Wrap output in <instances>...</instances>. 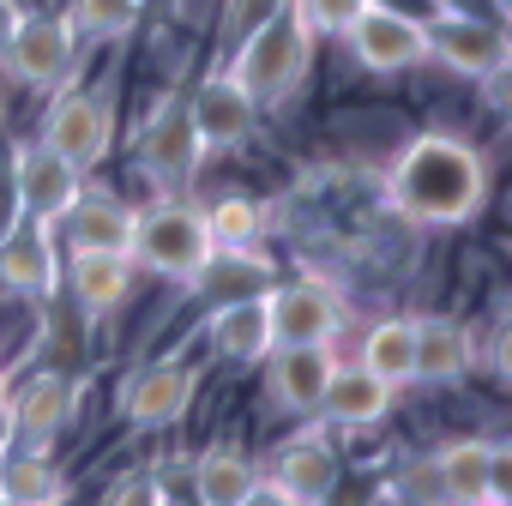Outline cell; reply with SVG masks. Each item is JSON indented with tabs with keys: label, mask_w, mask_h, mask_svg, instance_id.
<instances>
[{
	"label": "cell",
	"mask_w": 512,
	"mask_h": 506,
	"mask_svg": "<svg viewBox=\"0 0 512 506\" xmlns=\"http://www.w3.org/2000/svg\"><path fill=\"white\" fill-rule=\"evenodd\" d=\"M73 482L49 452L0 446V506H67Z\"/></svg>",
	"instance_id": "cell-21"
},
{
	"label": "cell",
	"mask_w": 512,
	"mask_h": 506,
	"mask_svg": "<svg viewBox=\"0 0 512 506\" xmlns=\"http://www.w3.org/2000/svg\"><path fill=\"white\" fill-rule=\"evenodd\" d=\"M157 500H163V494H157L151 470H127V476H115L109 494H103V506H157Z\"/></svg>",
	"instance_id": "cell-31"
},
{
	"label": "cell",
	"mask_w": 512,
	"mask_h": 506,
	"mask_svg": "<svg viewBox=\"0 0 512 506\" xmlns=\"http://www.w3.org/2000/svg\"><path fill=\"white\" fill-rule=\"evenodd\" d=\"M386 410H392V386H380L368 368H338V374L326 380L320 416H326L332 428H374Z\"/></svg>",
	"instance_id": "cell-23"
},
{
	"label": "cell",
	"mask_w": 512,
	"mask_h": 506,
	"mask_svg": "<svg viewBox=\"0 0 512 506\" xmlns=\"http://www.w3.org/2000/svg\"><path fill=\"white\" fill-rule=\"evenodd\" d=\"M205 338L223 362H266L272 356V326H266V296L247 302H223L205 320Z\"/></svg>",
	"instance_id": "cell-22"
},
{
	"label": "cell",
	"mask_w": 512,
	"mask_h": 506,
	"mask_svg": "<svg viewBox=\"0 0 512 506\" xmlns=\"http://www.w3.org/2000/svg\"><path fill=\"white\" fill-rule=\"evenodd\" d=\"M488 199V163L458 133H416L386 169V205L422 229L470 223Z\"/></svg>",
	"instance_id": "cell-1"
},
{
	"label": "cell",
	"mask_w": 512,
	"mask_h": 506,
	"mask_svg": "<svg viewBox=\"0 0 512 506\" xmlns=\"http://www.w3.org/2000/svg\"><path fill=\"white\" fill-rule=\"evenodd\" d=\"M187 115H193V133H199V151H241L260 127V109L253 97L235 85V73H205L199 91L187 97Z\"/></svg>",
	"instance_id": "cell-9"
},
{
	"label": "cell",
	"mask_w": 512,
	"mask_h": 506,
	"mask_svg": "<svg viewBox=\"0 0 512 506\" xmlns=\"http://www.w3.org/2000/svg\"><path fill=\"white\" fill-rule=\"evenodd\" d=\"M19 19H25V7H19V0H0V49H7V37L19 31Z\"/></svg>",
	"instance_id": "cell-33"
},
{
	"label": "cell",
	"mask_w": 512,
	"mask_h": 506,
	"mask_svg": "<svg viewBox=\"0 0 512 506\" xmlns=\"http://www.w3.org/2000/svg\"><path fill=\"white\" fill-rule=\"evenodd\" d=\"M109 139H115V109H109V97H103V91H61L55 109L43 115V139H37V145H49L55 157H67V163L85 175V169H97V163L109 157Z\"/></svg>",
	"instance_id": "cell-4"
},
{
	"label": "cell",
	"mask_w": 512,
	"mask_h": 506,
	"mask_svg": "<svg viewBox=\"0 0 512 506\" xmlns=\"http://www.w3.org/2000/svg\"><path fill=\"white\" fill-rule=\"evenodd\" d=\"M205 217V235H211V247H260V235H266V211L253 205V199H217L211 211H199Z\"/></svg>",
	"instance_id": "cell-28"
},
{
	"label": "cell",
	"mask_w": 512,
	"mask_h": 506,
	"mask_svg": "<svg viewBox=\"0 0 512 506\" xmlns=\"http://www.w3.org/2000/svg\"><path fill=\"white\" fill-rule=\"evenodd\" d=\"M410 326H416V386H452V380L470 374L476 338H470L458 320L422 314V320H410Z\"/></svg>",
	"instance_id": "cell-20"
},
{
	"label": "cell",
	"mask_w": 512,
	"mask_h": 506,
	"mask_svg": "<svg viewBox=\"0 0 512 506\" xmlns=\"http://www.w3.org/2000/svg\"><path fill=\"white\" fill-rule=\"evenodd\" d=\"M193 398H199V374L169 356V362L139 368V374L121 386V416H127L133 428H175V422L193 410Z\"/></svg>",
	"instance_id": "cell-13"
},
{
	"label": "cell",
	"mask_w": 512,
	"mask_h": 506,
	"mask_svg": "<svg viewBox=\"0 0 512 506\" xmlns=\"http://www.w3.org/2000/svg\"><path fill=\"white\" fill-rule=\"evenodd\" d=\"M157 506H187V500H157Z\"/></svg>",
	"instance_id": "cell-34"
},
{
	"label": "cell",
	"mask_w": 512,
	"mask_h": 506,
	"mask_svg": "<svg viewBox=\"0 0 512 506\" xmlns=\"http://www.w3.org/2000/svg\"><path fill=\"white\" fill-rule=\"evenodd\" d=\"M79 392L61 380V374H37L25 380L13 398H0V422H7V446H25V452H49V440L67 428Z\"/></svg>",
	"instance_id": "cell-11"
},
{
	"label": "cell",
	"mask_w": 512,
	"mask_h": 506,
	"mask_svg": "<svg viewBox=\"0 0 512 506\" xmlns=\"http://www.w3.org/2000/svg\"><path fill=\"white\" fill-rule=\"evenodd\" d=\"M338 476H344V458H338V446H332L326 428L290 434L284 452H278V464H272V482H278L296 506H326V500L338 494Z\"/></svg>",
	"instance_id": "cell-14"
},
{
	"label": "cell",
	"mask_w": 512,
	"mask_h": 506,
	"mask_svg": "<svg viewBox=\"0 0 512 506\" xmlns=\"http://www.w3.org/2000/svg\"><path fill=\"white\" fill-rule=\"evenodd\" d=\"M73 296L85 314H109L133 296V260L127 253H73V272H67Z\"/></svg>",
	"instance_id": "cell-25"
},
{
	"label": "cell",
	"mask_w": 512,
	"mask_h": 506,
	"mask_svg": "<svg viewBox=\"0 0 512 506\" xmlns=\"http://www.w3.org/2000/svg\"><path fill=\"white\" fill-rule=\"evenodd\" d=\"M332 374H338V350L332 344H290V350H272L266 356V386L296 416H314L320 410Z\"/></svg>",
	"instance_id": "cell-18"
},
{
	"label": "cell",
	"mask_w": 512,
	"mask_h": 506,
	"mask_svg": "<svg viewBox=\"0 0 512 506\" xmlns=\"http://www.w3.org/2000/svg\"><path fill=\"white\" fill-rule=\"evenodd\" d=\"M127 260L169 278V284H193V272L211 260V235H205V217L193 205H151L145 217H133V247H127Z\"/></svg>",
	"instance_id": "cell-3"
},
{
	"label": "cell",
	"mask_w": 512,
	"mask_h": 506,
	"mask_svg": "<svg viewBox=\"0 0 512 506\" xmlns=\"http://www.w3.org/2000/svg\"><path fill=\"white\" fill-rule=\"evenodd\" d=\"M187 290H199L211 308L266 296V290H272V260H260V247H211V260L193 272Z\"/></svg>",
	"instance_id": "cell-19"
},
{
	"label": "cell",
	"mask_w": 512,
	"mask_h": 506,
	"mask_svg": "<svg viewBox=\"0 0 512 506\" xmlns=\"http://www.w3.org/2000/svg\"><path fill=\"white\" fill-rule=\"evenodd\" d=\"M199 157H205V151H199V133H193L187 97L157 103V115H151L145 133H139V163H145L163 187H181V181H193Z\"/></svg>",
	"instance_id": "cell-16"
},
{
	"label": "cell",
	"mask_w": 512,
	"mask_h": 506,
	"mask_svg": "<svg viewBox=\"0 0 512 506\" xmlns=\"http://www.w3.org/2000/svg\"><path fill=\"white\" fill-rule=\"evenodd\" d=\"M356 368H368L380 386H416V326L410 320H380V326H368V338H362V362Z\"/></svg>",
	"instance_id": "cell-26"
},
{
	"label": "cell",
	"mask_w": 512,
	"mask_h": 506,
	"mask_svg": "<svg viewBox=\"0 0 512 506\" xmlns=\"http://www.w3.org/2000/svg\"><path fill=\"white\" fill-rule=\"evenodd\" d=\"M272 13H284V0H223V19H217V43L235 49L241 37H253Z\"/></svg>",
	"instance_id": "cell-30"
},
{
	"label": "cell",
	"mask_w": 512,
	"mask_h": 506,
	"mask_svg": "<svg viewBox=\"0 0 512 506\" xmlns=\"http://www.w3.org/2000/svg\"><path fill=\"white\" fill-rule=\"evenodd\" d=\"M13 193H19V217L55 229L67 217V205L85 193V175L67 157H55L49 145H25L19 163H13Z\"/></svg>",
	"instance_id": "cell-12"
},
{
	"label": "cell",
	"mask_w": 512,
	"mask_h": 506,
	"mask_svg": "<svg viewBox=\"0 0 512 506\" xmlns=\"http://www.w3.org/2000/svg\"><path fill=\"white\" fill-rule=\"evenodd\" d=\"M241 506H296V500H290V494H284L272 476H260V482H253V494H247Z\"/></svg>",
	"instance_id": "cell-32"
},
{
	"label": "cell",
	"mask_w": 512,
	"mask_h": 506,
	"mask_svg": "<svg viewBox=\"0 0 512 506\" xmlns=\"http://www.w3.org/2000/svg\"><path fill=\"white\" fill-rule=\"evenodd\" d=\"M422 37H428V61H440L458 79H476L482 85V79L506 73V31L494 19L440 13V19H422Z\"/></svg>",
	"instance_id": "cell-7"
},
{
	"label": "cell",
	"mask_w": 512,
	"mask_h": 506,
	"mask_svg": "<svg viewBox=\"0 0 512 506\" xmlns=\"http://www.w3.org/2000/svg\"><path fill=\"white\" fill-rule=\"evenodd\" d=\"M284 7H290V19L320 43V37H344V31L362 19L368 0H284Z\"/></svg>",
	"instance_id": "cell-29"
},
{
	"label": "cell",
	"mask_w": 512,
	"mask_h": 506,
	"mask_svg": "<svg viewBox=\"0 0 512 506\" xmlns=\"http://www.w3.org/2000/svg\"><path fill=\"white\" fill-rule=\"evenodd\" d=\"M350 55L368 67V73H404V67H422L428 61V37H422V19L416 13H398V7H380L368 0L362 19L344 31Z\"/></svg>",
	"instance_id": "cell-8"
},
{
	"label": "cell",
	"mask_w": 512,
	"mask_h": 506,
	"mask_svg": "<svg viewBox=\"0 0 512 506\" xmlns=\"http://www.w3.org/2000/svg\"><path fill=\"white\" fill-rule=\"evenodd\" d=\"M0 61H7V73L31 91H55L73 61H79V37L61 13H25L19 31L7 37V49H0Z\"/></svg>",
	"instance_id": "cell-6"
},
{
	"label": "cell",
	"mask_w": 512,
	"mask_h": 506,
	"mask_svg": "<svg viewBox=\"0 0 512 506\" xmlns=\"http://www.w3.org/2000/svg\"><path fill=\"white\" fill-rule=\"evenodd\" d=\"M0 290L25 296V302H43V296L61 290V241H55V229L19 217L7 235H0Z\"/></svg>",
	"instance_id": "cell-10"
},
{
	"label": "cell",
	"mask_w": 512,
	"mask_h": 506,
	"mask_svg": "<svg viewBox=\"0 0 512 506\" xmlns=\"http://www.w3.org/2000/svg\"><path fill=\"white\" fill-rule=\"evenodd\" d=\"M434 476H440V494L446 506H488V500H506V452L494 440H452L434 452Z\"/></svg>",
	"instance_id": "cell-15"
},
{
	"label": "cell",
	"mask_w": 512,
	"mask_h": 506,
	"mask_svg": "<svg viewBox=\"0 0 512 506\" xmlns=\"http://www.w3.org/2000/svg\"><path fill=\"white\" fill-rule=\"evenodd\" d=\"M266 326H272V350L290 344H332L344 326V296L320 278H296V284H272L266 290Z\"/></svg>",
	"instance_id": "cell-5"
},
{
	"label": "cell",
	"mask_w": 512,
	"mask_h": 506,
	"mask_svg": "<svg viewBox=\"0 0 512 506\" xmlns=\"http://www.w3.org/2000/svg\"><path fill=\"white\" fill-rule=\"evenodd\" d=\"M73 37H97V43H121L133 25H139V0H67Z\"/></svg>",
	"instance_id": "cell-27"
},
{
	"label": "cell",
	"mask_w": 512,
	"mask_h": 506,
	"mask_svg": "<svg viewBox=\"0 0 512 506\" xmlns=\"http://www.w3.org/2000/svg\"><path fill=\"white\" fill-rule=\"evenodd\" d=\"M308 67H314V37L290 19V7L272 13L253 37H241V43L229 49V73H235V85L253 97V109L290 103V97L302 91Z\"/></svg>",
	"instance_id": "cell-2"
},
{
	"label": "cell",
	"mask_w": 512,
	"mask_h": 506,
	"mask_svg": "<svg viewBox=\"0 0 512 506\" xmlns=\"http://www.w3.org/2000/svg\"><path fill=\"white\" fill-rule=\"evenodd\" d=\"M253 482H260V470L235 446H205L193 458V506H241Z\"/></svg>",
	"instance_id": "cell-24"
},
{
	"label": "cell",
	"mask_w": 512,
	"mask_h": 506,
	"mask_svg": "<svg viewBox=\"0 0 512 506\" xmlns=\"http://www.w3.org/2000/svg\"><path fill=\"white\" fill-rule=\"evenodd\" d=\"M133 205H121L115 193H103V187H85L73 205H67V217L55 223L61 229V241H67V253H127L133 247Z\"/></svg>",
	"instance_id": "cell-17"
}]
</instances>
